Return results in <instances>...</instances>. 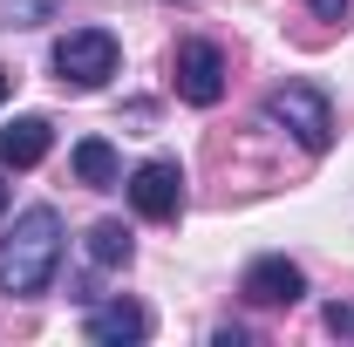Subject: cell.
Segmentation results:
<instances>
[{"instance_id": "6da1fadb", "label": "cell", "mask_w": 354, "mask_h": 347, "mask_svg": "<svg viewBox=\"0 0 354 347\" xmlns=\"http://www.w3.org/2000/svg\"><path fill=\"white\" fill-rule=\"evenodd\" d=\"M55 265H62V212L55 205H28L14 218V232L0 238V293L35 300V293H48Z\"/></svg>"}, {"instance_id": "7a4b0ae2", "label": "cell", "mask_w": 354, "mask_h": 347, "mask_svg": "<svg viewBox=\"0 0 354 347\" xmlns=\"http://www.w3.org/2000/svg\"><path fill=\"white\" fill-rule=\"evenodd\" d=\"M272 130H286L300 150H334V102H327V88H313V82H286V88H272L266 95V109H259Z\"/></svg>"}, {"instance_id": "3957f363", "label": "cell", "mask_w": 354, "mask_h": 347, "mask_svg": "<svg viewBox=\"0 0 354 347\" xmlns=\"http://www.w3.org/2000/svg\"><path fill=\"white\" fill-rule=\"evenodd\" d=\"M48 68H55L62 88L88 95V88H102L116 68H123V48H116L109 28H68V35L55 41V55H48Z\"/></svg>"}, {"instance_id": "277c9868", "label": "cell", "mask_w": 354, "mask_h": 347, "mask_svg": "<svg viewBox=\"0 0 354 347\" xmlns=\"http://www.w3.org/2000/svg\"><path fill=\"white\" fill-rule=\"evenodd\" d=\"M123 191H130V212L150 218V225H177V218H184V164H177V157L136 164Z\"/></svg>"}, {"instance_id": "5b68a950", "label": "cell", "mask_w": 354, "mask_h": 347, "mask_svg": "<svg viewBox=\"0 0 354 347\" xmlns=\"http://www.w3.org/2000/svg\"><path fill=\"white\" fill-rule=\"evenodd\" d=\"M171 88L191 102V109H212L225 95V48L218 41H177L171 55Z\"/></svg>"}, {"instance_id": "8992f818", "label": "cell", "mask_w": 354, "mask_h": 347, "mask_svg": "<svg viewBox=\"0 0 354 347\" xmlns=\"http://www.w3.org/2000/svg\"><path fill=\"white\" fill-rule=\"evenodd\" d=\"M239 293H245L252 306H293L300 293H307V272L286 259V252H266V259H252V265H245Z\"/></svg>"}, {"instance_id": "52a82bcc", "label": "cell", "mask_w": 354, "mask_h": 347, "mask_svg": "<svg viewBox=\"0 0 354 347\" xmlns=\"http://www.w3.org/2000/svg\"><path fill=\"white\" fill-rule=\"evenodd\" d=\"M150 306H136V300H102V306H88V320H82V334L95 347H143L150 341Z\"/></svg>"}, {"instance_id": "ba28073f", "label": "cell", "mask_w": 354, "mask_h": 347, "mask_svg": "<svg viewBox=\"0 0 354 347\" xmlns=\"http://www.w3.org/2000/svg\"><path fill=\"white\" fill-rule=\"evenodd\" d=\"M48 150H55V123H48V116H14V123L0 130V164H7V171H35Z\"/></svg>"}, {"instance_id": "9c48e42d", "label": "cell", "mask_w": 354, "mask_h": 347, "mask_svg": "<svg viewBox=\"0 0 354 347\" xmlns=\"http://www.w3.org/2000/svg\"><path fill=\"white\" fill-rule=\"evenodd\" d=\"M68 164H75V177H82L88 191H116V184H123V157H116L109 136H82Z\"/></svg>"}, {"instance_id": "30bf717a", "label": "cell", "mask_w": 354, "mask_h": 347, "mask_svg": "<svg viewBox=\"0 0 354 347\" xmlns=\"http://www.w3.org/2000/svg\"><path fill=\"white\" fill-rule=\"evenodd\" d=\"M88 259L102 265V272H123V265L136 259V238H130V225H123V218H102V225L88 232Z\"/></svg>"}, {"instance_id": "8fae6325", "label": "cell", "mask_w": 354, "mask_h": 347, "mask_svg": "<svg viewBox=\"0 0 354 347\" xmlns=\"http://www.w3.org/2000/svg\"><path fill=\"white\" fill-rule=\"evenodd\" d=\"M327 334H341V341H354V306H327Z\"/></svg>"}, {"instance_id": "7c38bea8", "label": "cell", "mask_w": 354, "mask_h": 347, "mask_svg": "<svg viewBox=\"0 0 354 347\" xmlns=\"http://www.w3.org/2000/svg\"><path fill=\"white\" fill-rule=\"evenodd\" d=\"M313 7V21H348L354 14V0H307Z\"/></svg>"}, {"instance_id": "4fadbf2b", "label": "cell", "mask_w": 354, "mask_h": 347, "mask_svg": "<svg viewBox=\"0 0 354 347\" xmlns=\"http://www.w3.org/2000/svg\"><path fill=\"white\" fill-rule=\"evenodd\" d=\"M7 88H14V75H7V68H0V102H7Z\"/></svg>"}, {"instance_id": "5bb4252c", "label": "cell", "mask_w": 354, "mask_h": 347, "mask_svg": "<svg viewBox=\"0 0 354 347\" xmlns=\"http://www.w3.org/2000/svg\"><path fill=\"white\" fill-rule=\"evenodd\" d=\"M0 212H7V184H0Z\"/></svg>"}]
</instances>
